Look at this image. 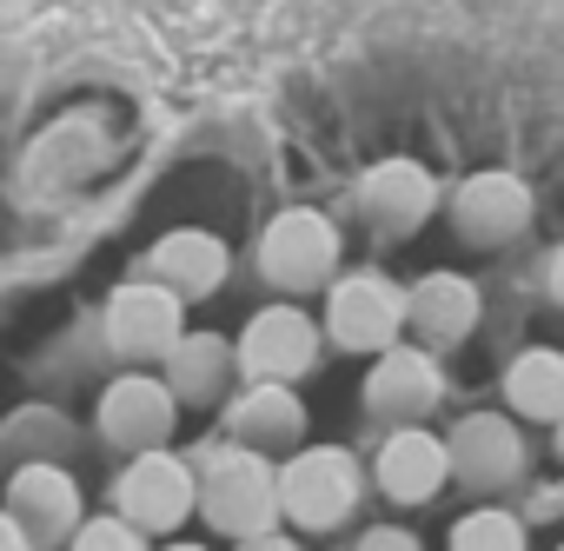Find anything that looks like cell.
Listing matches in <instances>:
<instances>
[{
  "instance_id": "3957f363",
  "label": "cell",
  "mask_w": 564,
  "mask_h": 551,
  "mask_svg": "<svg viewBox=\"0 0 564 551\" xmlns=\"http://www.w3.org/2000/svg\"><path fill=\"white\" fill-rule=\"evenodd\" d=\"M352 498H359V472H352V458L333 452V445L300 452L286 472H279V511H286L293 525L326 531V525H339V518L352 511Z\"/></svg>"
},
{
  "instance_id": "ffe728a7",
  "label": "cell",
  "mask_w": 564,
  "mask_h": 551,
  "mask_svg": "<svg viewBox=\"0 0 564 551\" xmlns=\"http://www.w3.org/2000/svg\"><path fill=\"white\" fill-rule=\"evenodd\" d=\"M452 551H524V531L511 511H471V518H458Z\"/></svg>"
},
{
  "instance_id": "8fae6325",
  "label": "cell",
  "mask_w": 564,
  "mask_h": 551,
  "mask_svg": "<svg viewBox=\"0 0 564 551\" xmlns=\"http://www.w3.org/2000/svg\"><path fill=\"white\" fill-rule=\"evenodd\" d=\"M432 180H425V166H412V160H386V166H372L366 173V186H359V206H366V219L379 226V233H412L425 213H432Z\"/></svg>"
},
{
  "instance_id": "8992f818",
  "label": "cell",
  "mask_w": 564,
  "mask_h": 551,
  "mask_svg": "<svg viewBox=\"0 0 564 551\" xmlns=\"http://www.w3.org/2000/svg\"><path fill=\"white\" fill-rule=\"evenodd\" d=\"M313 359H319V326L300 306H265V313H252V326L239 339V366L252 379H279V386H286Z\"/></svg>"
},
{
  "instance_id": "44dd1931",
  "label": "cell",
  "mask_w": 564,
  "mask_h": 551,
  "mask_svg": "<svg viewBox=\"0 0 564 551\" xmlns=\"http://www.w3.org/2000/svg\"><path fill=\"white\" fill-rule=\"evenodd\" d=\"M74 551H147V544H140L133 518H94V525H80Z\"/></svg>"
},
{
  "instance_id": "5bb4252c",
  "label": "cell",
  "mask_w": 564,
  "mask_h": 551,
  "mask_svg": "<svg viewBox=\"0 0 564 551\" xmlns=\"http://www.w3.org/2000/svg\"><path fill=\"white\" fill-rule=\"evenodd\" d=\"M445 472H452V452H445L432 432H392L386 452H379V485H386L399 505L432 498V491L445 485Z\"/></svg>"
},
{
  "instance_id": "ac0fdd59",
  "label": "cell",
  "mask_w": 564,
  "mask_h": 551,
  "mask_svg": "<svg viewBox=\"0 0 564 551\" xmlns=\"http://www.w3.org/2000/svg\"><path fill=\"white\" fill-rule=\"evenodd\" d=\"M505 399L524 412V419H564V353H551V346H531V353H518V366L505 372Z\"/></svg>"
},
{
  "instance_id": "4316f807",
  "label": "cell",
  "mask_w": 564,
  "mask_h": 551,
  "mask_svg": "<svg viewBox=\"0 0 564 551\" xmlns=\"http://www.w3.org/2000/svg\"><path fill=\"white\" fill-rule=\"evenodd\" d=\"M180 551H193V544H180Z\"/></svg>"
},
{
  "instance_id": "7a4b0ae2",
  "label": "cell",
  "mask_w": 564,
  "mask_h": 551,
  "mask_svg": "<svg viewBox=\"0 0 564 551\" xmlns=\"http://www.w3.org/2000/svg\"><path fill=\"white\" fill-rule=\"evenodd\" d=\"M333 259H339V233L319 213H306V206L279 213L265 226V239H259V272H265L279 293H313L326 272H333Z\"/></svg>"
},
{
  "instance_id": "277c9868",
  "label": "cell",
  "mask_w": 564,
  "mask_h": 551,
  "mask_svg": "<svg viewBox=\"0 0 564 551\" xmlns=\"http://www.w3.org/2000/svg\"><path fill=\"white\" fill-rule=\"evenodd\" d=\"M405 306H412V293L386 287L379 272H352V280H339L333 300H326V326H333V339L346 353H386L399 339Z\"/></svg>"
},
{
  "instance_id": "d4e9b609",
  "label": "cell",
  "mask_w": 564,
  "mask_h": 551,
  "mask_svg": "<svg viewBox=\"0 0 564 551\" xmlns=\"http://www.w3.org/2000/svg\"><path fill=\"white\" fill-rule=\"evenodd\" d=\"M551 293H557V306H564V252L551 259Z\"/></svg>"
},
{
  "instance_id": "ba28073f",
  "label": "cell",
  "mask_w": 564,
  "mask_h": 551,
  "mask_svg": "<svg viewBox=\"0 0 564 551\" xmlns=\"http://www.w3.org/2000/svg\"><path fill=\"white\" fill-rule=\"evenodd\" d=\"M524 219H531V193L511 173H478L452 193V226L471 246H505L511 233H524Z\"/></svg>"
},
{
  "instance_id": "6da1fadb",
  "label": "cell",
  "mask_w": 564,
  "mask_h": 551,
  "mask_svg": "<svg viewBox=\"0 0 564 551\" xmlns=\"http://www.w3.org/2000/svg\"><path fill=\"white\" fill-rule=\"evenodd\" d=\"M199 511L219 531H232V538L272 531V518H279V478L265 472V458L252 445L213 452V465L199 472Z\"/></svg>"
},
{
  "instance_id": "5b68a950",
  "label": "cell",
  "mask_w": 564,
  "mask_h": 551,
  "mask_svg": "<svg viewBox=\"0 0 564 551\" xmlns=\"http://www.w3.org/2000/svg\"><path fill=\"white\" fill-rule=\"evenodd\" d=\"M199 498V478L166 458V452H133V465L120 472V518H133L140 531H173Z\"/></svg>"
},
{
  "instance_id": "d6986e66",
  "label": "cell",
  "mask_w": 564,
  "mask_h": 551,
  "mask_svg": "<svg viewBox=\"0 0 564 551\" xmlns=\"http://www.w3.org/2000/svg\"><path fill=\"white\" fill-rule=\"evenodd\" d=\"M166 359H173V399H186V406H206V399H219L226 372L239 366V353H226V339H213V333H199V339H180Z\"/></svg>"
},
{
  "instance_id": "7402d4cb",
  "label": "cell",
  "mask_w": 564,
  "mask_h": 551,
  "mask_svg": "<svg viewBox=\"0 0 564 551\" xmlns=\"http://www.w3.org/2000/svg\"><path fill=\"white\" fill-rule=\"evenodd\" d=\"M359 551H419V538H412V531H399V525H379V531H366V538H359Z\"/></svg>"
},
{
  "instance_id": "9c48e42d",
  "label": "cell",
  "mask_w": 564,
  "mask_h": 551,
  "mask_svg": "<svg viewBox=\"0 0 564 551\" xmlns=\"http://www.w3.org/2000/svg\"><path fill=\"white\" fill-rule=\"evenodd\" d=\"M173 419H180V406H173V386H160V379H120L100 399V432L120 452H160Z\"/></svg>"
},
{
  "instance_id": "4fadbf2b",
  "label": "cell",
  "mask_w": 564,
  "mask_h": 551,
  "mask_svg": "<svg viewBox=\"0 0 564 551\" xmlns=\"http://www.w3.org/2000/svg\"><path fill=\"white\" fill-rule=\"evenodd\" d=\"M14 518L28 538H67L80 531V491L61 465H28L14 478Z\"/></svg>"
},
{
  "instance_id": "e0dca14e",
  "label": "cell",
  "mask_w": 564,
  "mask_h": 551,
  "mask_svg": "<svg viewBox=\"0 0 564 551\" xmlns=\"http://www.w3.org/2000/svg\"><path fill=\"white\" fill-rule=\"evenodd\" d=\"M153 272H160V287H173L186 300L193 293H213L226 280V246L213 233H173V239L153 246Z\"/></svg>"
},
{
  "instance_id": "52a82bcc",
  "label": "cell",
  "mask_w": 564,
  "mask_h": 551,
  "mask_svg": "<svg viewBox=\"0 0 564 551\" xmlns=\"http://www.w3.org/2000/svg\"><path fill=\"white\" fill-rule=\"evenodd\" d=\"M107 339L127 359H160L180 346V293L173 287H127L107 306Z\"/></svg>"
},
{
  "instance_id": "7c38bea8",
  "label": "cell",
  "mask_w": 564,
  "mask_h": 551,
  "mask_svg": "<svg viewBox=\"0 0 564 551\" xmlns=\"http://www.w3.org/2000/svg\"><path fill=\"white\" fill-rule=\"evenodd\" d=\"M366 399H372V412H386V419H419V412H432L438 406V366L425 359V353H379V366H372V379H366Z\"/></svg>"
},
{
  "instance_id": "484cf974",
  "label": "cell",
  "mask_w": 564,
  "mask_h": 551,
  "mask_svg": "<svg viewBox=\"0 0 564 551\" xmlns=\"http://www.w3.org/2000/svg\"><path fill=\"white\" fill-rule=\"evenodd\" d=\"M557 445H564V419H557Z\"/></svg>"
},
{
  "instance_id": "cb8c5ba5",
  "label": "cell",
  "mask_w": 564,
  "mask_h": 551,
  "mask_svg": "<svg viewBox=\"0 0 564 551\" xmlns=\"http://www.w3.org/2000/svg\"><path fill=\"white\" fill-rule=\"evenodd\" d=\"M239 551H300V544H293V538H272V531H252Z\"/></svg>"
},
{
  "instance_id": "603a6c76",
  "label": "cell",
  "mask_w": 564,
  "mask_h": 551,
  "mask_svg": "<svg viewBox=\"0 0 564 551\" xmlns=\"http://www.w3.org/2000/svg\"><path fill=\"white\" fill-rule=\"evenodd\" d=\"M34 538L21 531V518H0V551H28Z\"/></svg>"
},
{
  "instance_id": "2e32d148",
  "label": "cell",
  "mask_w": 564,
  "mask_h": 551,
  "mask_svg": "<svg viewBox=\"0 0 564 551\" xmlns=\"http://www.w3.org/2000/svg\"><path fill=\"white\" fill-rule=\"evenodd\" d=\"M405 320H412L432 346H458V339L478 326V293H471V280H458V272H432V280L412 293Z\"/></svg>"
},
{
  "instance_id": "9a60e30c",
  "label": "cell",
  "mask_w": 564,
  "mask_h": 551,
  "mask_svg": "<svg viewBox=\"0 0 564 551\" xmlns=\"http://www.w3.org/2000/svg\"><path fill=\"white\" fill-rule=\"evenodd\" d=\"M232 439L239 445H252V452H286L300 432H306V412H300V399L279 386V379H259V392H246V399H232Z\"/></svg>"
},
{
  "instance_id": "30bf717a",
  "label": "cell",
  "mask_w": 564,
  "mask_h": 551,
  "mask_svg": "<svg viewBox=\"0 0 564 551\" xmlns=\"http://www.w3.org/2000/svg\"><path fill=\"white\" fill-rule=\"evenodd\" d=\"M452 478H465V485H478V491H491V485H505L511 472H518V432L505 425V412H471V419H458V432H452Z\"/></svg>"
}]
</instances>
